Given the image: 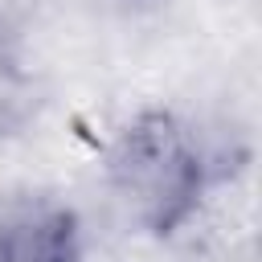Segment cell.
I'll use <instances>...</instances> for the list:
<instances>
[{
  "instance_id": "cell-1",
  "label": "cell",
  "mask_w": 262,
  "mask_h": 262,
  "mask_svg": "<svg viewBox=\"0 0 262 262\" xmlns=\"http://www.w3.org/2000/svg\"><path fill=\"white\" fill-rule=\"evenodd\" d=\"M106 180L127 221L172 237L196 217L209 192V156L180 115L139 111L106 147Z\"/></svg>"
},
{
  "instance_id": "cell-2",
  "label": "cell",
  "mask_w": 262,
  "mask_h": 262,
  "mask_svg": "<svg viewBox=\"0 0 262 262\" xmlns=\"http://www.w3.org/2000/svg\"><path fill=\"white\" fill-rule=\"evenodd\" d=\"M0 262H86L74 205L57 196H16L0 209Z\"/></svg>"
}]
</instances>
